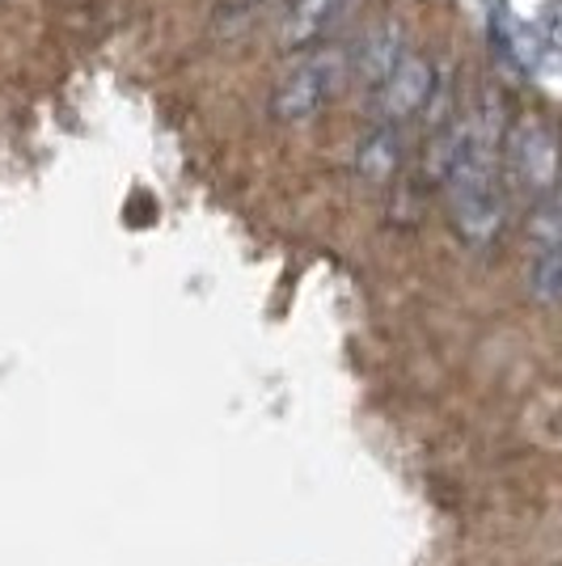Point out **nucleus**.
<instances>
[{
	"label": "nucleus",
	"mask_w": 562,
	"mask_h": 566,
	"mask_svg": "<svg viewBox=\"0 0 562 566\" xmlns=\"http://www.w3.org/2000/svg\"><path fill=\"white\" fill-rule=\"evenodd\" d=\"M499 144L503 127L491 106L466 118V144L457 166L440 182L448 199V220L466 245H491L503 229V190H499Z\"/></svg>",
	"instance_id": "nucleus-1"
},
{
	"label": "nucleus",
	"mask_w": 562,
	"mask_h": 566,
	"mask_svg": "<svg viewBox=\"0 0 562 566\" xmlns=\"http://www.w3.org/2000/svg\"><path fill=\"white\" fill-rule=\"evenodd\" d=\"M347 76H352V48L326 43V48L305 51L275 81V90H271V115L280 118V123H305V118L318 115L330 97L343 90Z\"/></svg>",
	"instance_id": "nucleus-2"
},
{
	"label": "nucleus",
	"mask_w": 562,
	"mask_h": 566,
	"mask_svg": "<svg viewBox=\"0 0 562 566\" xmlns=\"http://www.w3.org/2000/svg\"><path fill=\"white\" fill-rule=\"evenodd\" d=\"M503 161H508V178L524 195L545 199L562 182V144L554 136V127L533 115L520 118L503 136Z\"/></svg>",
	"instance_id": "nucleus-3"
},
{
	"label": "nucleus",
	"mask_w": 562,
	"mask_h": 566,
	"mask_svg": "<svg viewBox=\"0 0 562 566\" xmlns=\"http://www.w3.org/2000/svg\"><path fill=\"white\" fill-rule=\"evenodd\" d=\"M436 85H440L436 64L419 51H410L373 90V127H402L406 118L423 115L436 97Z\"/></svg>",
	"instance_id": "nucleus-4"
},
{
	"label": "nucleus",
	"mask_w": 562,
	"mask_h": 566,
	"mask_svg": "<svg viewBox=\"0 0 562 566\" xmlns=\"http://www.w3.org/2000/svg\"><path fill=\"white\" fill-rule=\"evenodd\" d=\"M360 0H292L280 22V43L288 51L326 48L330 34L355 13Z\"/></svg>",
	"instance_id": "nucleus-5"
},
{
	"label": "nucleus",
	"mask_w": 562,
	"mask_h": 566,
	"mask_svg": "<svg viewBox=\"0 0 562 566\" xmlns=\"http://www.w3.org/2000/svg\"><path fill=\"white\" fill-rule=\"evenodd\" d=\"M410 51L402 43V30L394 22H381L373 25L364 39H360V48H352V72L364 81V85H381L389 72L398 69L402 60H406Z\"/></svg>",
	"instance_id": "nucleus-6"
},
{
	"label": "nucleus",
	"mask_w": 562,
	"mask_h": 566,
	"mask_svg": "<svg viewBox=\"0 0 562 566\" xmlns=\"http://www.w3.org/2000/svg\"><path fill=\"white\" fill-rule=\"evenodd\" d=\"M398 166H402L398 127H373V132L360 140V148H355V174H360V182L385 187V182H394Z\"/></svg>",
	"instance_id": "nucleus-7"
},
{
	"label": "nucleus",
	"mask_w": 562,
	"mask_h": 566,
	"mask_svg": "<svg viewBox=\"0 0 562 566\" xmlns=\"http://www.w3.org/2000/svg\"><path fill=\"white\" fill-rule=\"evenodd\" d=\"M529 292L541 305H562V245L559 250H541L529 271Z\"/></svg>",
	"instance_id": "nucleus-8"
},
{
	"label": "nucleus",
	"mask_w": 562,
	"mask_h": 566,
	"mask_svg": "<svg viewBox=\"0 0 562 566\" xmlns=\"http://www.w3.org/2000/svg\"><path fill=\"white\" fill-rule=\"evenodd\" d=\"M545 30H550V43L562 51V0H554V4L545 9Z\"/></svg>",
	"instance_id": "nucleus-9"
},
{
	"label": "nucleus",
	"mask_w": 562,
	"mask_h": 566,
	"mask_svg": "<svg viewBox=\"0 0 562 566\" xmlns=\"http://www.w3.org/2000/svg\"><path fill=\"white\" fill-rule=\"evenodd\" d=\"M559 195H562V190H559Z\"/></svg>",
	"instance_id": "nucleus-10"
}]
</instances>
